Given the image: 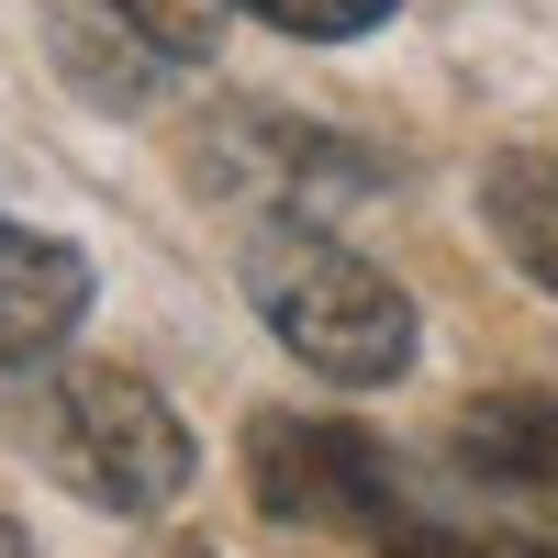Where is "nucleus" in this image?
<instances>
[{"label": "nucleus", "mask_w": 558, "mask_h": 558, "mask_svg": "<svg viewBox=\"0 0 558 558\" xmlns=\"http://www.w3.org/2000/svg\"><path fill=\"white\" fill-rule=\"evenodd\" d=\"M34 458L101 514H157L191 492V425L168 413L157 380L101 357H57L34 380Z\"/></svg>", "instance_id": "f03ea898"}, {"label": "nucleus", "mask_w": 558, "mask_h": 558, "mask_svg": "<svg viewBox=\"0 0 558 558\" xmlns=\"http://www.w3.org/2000/svg\"><path fill=\"white\" fill-rule=\"evenodd\" d=\"M458 470L558 536V391H492V402H470V413H458Z\"/></svg>", "instance_id": "20e7f679"}, {"label": "nucleus", "mask_w": 558, "mask_h": 558, "mask_svg": "<svg viewBox=\"0 0 558 558\" xmlns=\"http://www.w3.org/2000/svg\"><path fill=\"white\" fill-rule=\"evenodd\" d=\"M391 558H558V536H447V525H391Z\"/></svg>", "instance_id": "1a4fd4ad"}, {"label": "nucleus", "mask_w": 558, "mask_h": 558, "mask_svg": "<svg viewBox=\"0 0 558 558\" xmlns=\"http://www.w3.org/2000/svg\"><path fill=\"white\" fill-rule=\"evenodd\" d=\"M257 23H279V34H313V45H347V34H368V23H391V0H246Z\"/></svg>", "instance_id": "6e6552de"}, {"label": "nucleus", "mask_w": 558, "mask_h": 558, "mask_svg": "<svg viewBox=\"0 0 558 558\" xmlns=\"http://www.w3.org/2000/svg\"><path fill=\"white\" fill-rule=\"evenodd\" d=\"M89 313V257L68 235H34V223H0V368H34L78 336Z\"/></svg>", "instance_id": "39448f33"}, {"label": "nucleus", "mask_w": 558, "mask_h": 558, "mask_svg": "<svg viewBox=\"0 0 558 558\" xmlns=\"http://www.w3.org/2000/svg\"><path fill=\"white\" fill-rule=\"evenodd\" d=\"M246 302L268 313V336L302 368H324L336 391H380L413 368V302L391 268H368L357 246H336L324 223H268L246 246Z\"/></svg>", "instance_id": "f257e3e1"}, {"label": "nucleus", "mask_w": 558, "mask_h": 558, "mask_svg": "<svg viewBox=\"0 0 558 558\" xmlns=\"http://www.w3.org/2000/svg\"><path fill=\"white\" fill-rule=\"evenodd\" d=\"M481 223H492V246L558 302V157H536V146L492 157L481 168Z\"/></svg>", "instance_id": "423d86ee"}, {"label": "nucleus", "mask_w": 558, "mask_h": 558, "mask_svg": "<svg viewBox=\"0 0 558 558\" xmlns=\"http://www.w3.org/2000/svg\"><path fill=\"white\" fill-rule=\"evenodd\" d=\"M112 23L123 34H146L157 57H213V34H223V0H112Z\"/></svg>", "instance_id": "0eeeda50"}, {"label": "nucleus", "mask_w": 558, "mask_h": 558, "mask_svg": "<svg viewBox=\"0 0 558 558\" xmlns=\"http://www.w3.org/2000/svg\"><path fill=\"white\" fill-rule=\"evenodd\" d=\"M0 558H34V536H23V525H12V514H0Z\"/></svg>", "instance_id": "9d476101"}, {"label": "nucleus", "mask_w": 558, "mask_h": 558, "mask_svg": "<svg viewBox=\"0 0 558 558\" xmlns=\"http://www.w3.org/2000/svg\"><path fill=\"white\" fill-rule=\"evenodd\" d=\"M246 481L279 525H347V536H391L402 525V481L380 436L357 425H302V413H257L246 425Z\"/></svg>", "instance_id": "7ed1b4c3"}]
</instances>
